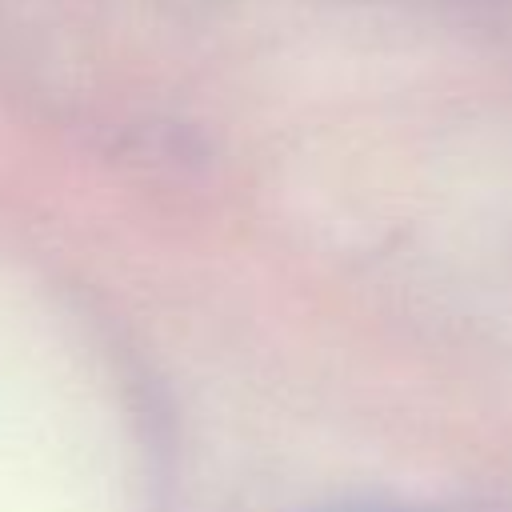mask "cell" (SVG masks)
I'll return each mask as SVG.
<instances>
[{
  "instance_id": "obj_1",
  "label": "cell",
  "mask_w": 512,
  "mask_h": 512,
  "mask_svg": "<svg viewBox=\"0 0 512 512\" xmlns=\"http://www.w3.org/2000/svg\"><path fill=\"white\" fill-rule=\"evenodd\" d=\"M308 512H420V508H408L396 500H332V504H316Z\"/></svg>"
}]
</instances>
